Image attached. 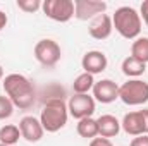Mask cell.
Listing matches in <instances>:
<instances>
[{"label":"cell","mask_w":148,"mask_h":146,"mask_svg":"<svg viewBox=\"0 0 148 146\" xmlns=\"http://www.w3.org/2000/svg\"><path fill=\"white\" fill-rule=\"evenodd\" d=\"M76 131L81 138H86V139H93L98 136V124H97V119L93 117H86V119H81L76 126Z\"/></svg>","instance_id":"15"},{"label":"cell","mask_w":148,"mask_h":146,"mask_svg":"<svg viewBox=\"0 0 148 146\" xmlns=\"http://www.w3.org/2000/svg\"><path fill=\"white\" fill-rule=\"evenodd\" d=\"M93 98L100 103H112L119 98V86L112 79H102L93 86Z\"/></svg>","instance_id":"10"},{"label":"cell","mask_w":148,"mask_h":146,"mask_svg":"<svg viewBox=\"0 0 148 146\" xmlns=\"http://www.w3.org/2000/svg\"><path fill=\"white\" fill-rule=\"evenodd\" d=\"M114 24H112V17L107 14H100L95 19H91L90 26H88V33L90 36L95 40H107L112 35Z\"/></svg>","instance_id":"13"},{"label":"cell","mask_w":148,"mask_h":146,"mask_svg":"<svg viewBox=\"0 0 148 146\" xmlns=\"http://www.w3.org/2000/svg\"><path fill=\"white\" fill-rule=\"evenodd\" d=\"M69 110L62 98H52L45 103L40 113V122L47 132H57L67 124Z\"/></svg>","instance_id":"2"},{"label":"cell","mask_w":148,"mask_h":146,"mask_svg":"<svg viewBox=\"0 0 148 146\" xmlns=\"http://www.w3.org/2000/svg\"><path fill=\"white\" fill-rule=\"evenodd\" d=\"M121 69H122V74L127 76V77H140L147 71V64H143V62H140V60H136V59H133L129 55V57H126L122 60Z\"/></svg>","instance_id":"16"},{"label":"cell","mask_w":148,"mask_h":146,"mask_svg":"<svg viewBox=\"0 0 148 146\" xmlns=\"http://www.w3.org/2000/svg\"><path fill=\"white\" fill-rule=\"evenodd\" d=\"M107 3L102 0H76L74 2V17L79 21L95 19L100 14H105Z\"/></svg>","instance_id":"8"},{"label":"cell","mask_w":148,"mask_h":146,"mask_svg":"<svg viewBox=\"0 0 148 146\" xmlns=\"http://www.w3.org/2000/svg\"><path fill=\"white\" fill-rule=\"evenodd\" d=\"M17 7L24 12H36L38 9H41V2L40 0H17Z\"/></svg>","instance_id":"21"},{"label":"cell","mask_w":148,"mask_h":146,"mask_svg":"<svg viewBox=\"0 0 148 146\" xmlns=\"http://www.w3.org/2000/svg\"><path fill=\"white\" fill-rule=\"evenodd\" d=\"M141 113H143V119H145V124H147V131H148V108L141 110Z\"/></svg>","instance_id":"26"},{"label":"cell","mask_w":148,"mask_h":146,"mask_svg":"<svg viewBox=\"0 0 148 146\" xmlns=\"http://www.w3.org/2000/svg\"><path fill=\"white\" fill-rule=\"evenodd\" d=\"M141 14H140V17H143V21H145V24H147L148 28V0H145L143 3H141Z\"/></svg>","instance_id":"24"},{"label":"cell","mask_w":148,"mask_h":146,"mask_svg":"<svg viewBox=\"0 0 148 146\" xmlns=\"http://www.w3.org/2000/svg\"><path fill=\"white\" fill-rule=\"evenodd\" d=\"M109 65V60L105 57L103 52H98V50H91V52H86L83 55V60H81V67L84 69V72L91 74H100L103 72Z\"/></svg>","instance_id":"11"},{"label":"cell","mask_w":148,"mask_h":146,"mask_svg":"<svg viewBox=\"0 0 148 146\" xmlns=\"http://www.w3.org/2000/svg\"><path fill=\"white\" fill-rule=\"evenodd\" d=\"M3 79V69H2V65H0V81Z\"/></svg>","instance_id":"27"},{"label":"cell","mask_w":148,"mask_h":146,"mask_svg":"<svg viewBox=\"0 0 148 146\" xmlns=\"http://www.w3.org/2000/svg\"><path fill=\"white\" fill-rule=\"evenodd\" d=\"M95 79H93V76L88 72H83L79 74L76 79H74L73 83V91L74 95H88V91H91L93 89V86H95Z\"/></svg>","instance_id":"17"},{"label":"cell","mask_w":148,"mask_h":146,"mask_svg":"<svg viewBox=\"0 0 148 146\" xmlns=\"http://www.w3.org/2000/svg\"><path fill=\"white\" fill-rule=\"evenodd\" d=\"M19 131H21V138H24L28 143H38L43 138V132H45L40 119L33 117V115H26V117L21 119Z\"/></svg>","instance_id":"9"},{"label":"cell","mask_w":148,"mask_h":146,"mask_svg":"<svg viewBox=\"0 0 148 146\" xmlns=\"http://www.w3.org/2000/svg\"><path fill=\"white\" fill-rule=\"evenodd\" d=\"M129 146H148V134H143V136H136Z\"/></svg>","instance_id":"23"},{"label":"cell","mask_w":148,"mask_h":146,"mask_svg":"<svg viewBox=\"0 0 148 146\" xmlns=\"http://www.w3.org/2000/svg\"><path fill=\"white\" fill-rule=\"evenodd\" d=\"M60 55H62V50L55 40L45 38L35 45V59L43 67H53L60 60Z\"/></svg>","instance_id":"5"},{"label":"cell","mask_w":148,"mask_h":146,"mask_svg":"<svg viewBox=\"0 0 148 146\" xmlns=\"http://www.w3.org/2000/svg\"><path fill=\"white\" fill-rule=\"evenodd\" d=\"M119 98L129 107H138L148 102V83L141 79H129L119 86Z\"/></svg>","instance_id":"4"},{"label":"cell","mask_w":148,"mask_h":146,"mask_svg":"<svg viewBox=\"0 0 148 146\" xmlns=\"http://www.w3.org/2000/svg\"><path fill=\"white\" fill-rule=\"evenodd\" d=\"M7 21H9V19H7V14L0 10V31H2V29L7 26Z\"/></svg>","instance_id":"25"},{"label":"cell","mask_w":148,"mask_h":146,"mask_svg":"<svg viewBox=\"0 0 148 146\" xmlns=\"http://www.w3.org/2000/svg\"><path fill=\"white\" fill-rule=\"evenodd\" d=\"M98 124V134L102 138H115L121 131V122L114 117V115H102L97 119Z\"/></svg>","instance_id":"14"},{"label":"cell","mask_w":148,"mask_h":146,"mask_svg":"<svg viewBox=\"0 0 148 146\" xmlns=\"http://www.w3.org/2000/svg\"><path fill=\"white\" fill-rule=\"evenodd\" d=\"M90 146H112L110 139H107V138H93L91 141H90Z\"/></svg>","instance_id":"22"},{"label":"cell","mask_w":148,"mask_h":146,"mask_svg":"<svg viewBox=\"0 0 148 146\" xmlns=\"http://www.w3.org/2000/svg\"><path fill=\"white\" fill-rule=\"evenodd\" d=\"M0 146H7V145H2V143H0Z\"/></svg>","instance_id":"28"},{"label":"cell","mask_w":148,"mask_h":146,"mask_svg":"<svg viewBox=\"0 0 148 146\" xmlns=\"http://www.w3.org/2000/svg\"><path fill=\"white\" fill-rule=\"evenodd\" d=\"M95 98L90 95H73L69 103H67V110L69 115L81 120L86 117H91L95 113Z\"/></svg>","instance_id":"7"},{"label":"cell","mask_w":148,"mask_h":146,"mask_svg":"<svg viewBox=\"0 0 148 146\" xmlns=\"http://www.w3.org/2000/svg\"><path fill=\"white\" fill-rule=\"evenodd\" d=\"M19 138H21V131H19L17 126L9 124V126L0 127V143H2V145L14 146L19 141Z\"/></svg>","instance_id":"19"},{"label":"cell","mask_w":148,"mask_h":146,"mask_svg":"<svg viewBox=\"0 0 148 146\" xmlns=\"http://www.w3.org/2000/svg\"><path fill=\"white\" fill-rule=\"evenodd\" d=\"M12 113H14V103L9 100V96H0V120L12 117Z\"/></svg>","instance_id":"20"},{"label":"cell","mask_w":148,"mask_h":146,"mask_svg":"<svg viewBox=\"0 0 148 146\" xmlns=\"http://www.w3.org/2000/svg\"><path fill=\"white\" fill-rule=\"evenodd\" d=\"M3 91L9 96V100L14 103V107L21 110H28L35 105L36 91L33 83L23 76V74H9L3 79Z\"/></svg>","instance_id":"1"},{"label":"cell","mask_w":148,"mask_h":146,"mask_svg":"<svg viewBox=\"0 0 148 146\" xmlns=\"http://www.w3.org/2000/svg\"><path fill=\"white\" fill-rule=\"evenodd\" d=\"M131 57L147 64L148 62V38L147 36H140L136 38L131 45Z\"/></svg>","instance_id":"18"},{"label":"cell","mask_w":148,"mask_h":146,"mask_svg":"<svg viewBox=\"0 0 148 146\" xmlns=\"http://www.w3.org/2000/svg\"><path fill=\"white\" fill-rule=\"evenodd\" d=\"M41 9L47 17L57 23H67L74 17V2L73 0H45Z\"/></svg>","instance_id":"6"},{"label":"cell","mask_w":148,"mask_h":146,"mask_svg":"<svg viewBox=\"0 0 148 146\" xmlns=\"http://www.w3.org/2000/svg\"><path fill=\"white\" fill-rule=\"evenodd\" d=\"M112 24L115 28V31L126 40H134L140 38L141 33V17L136 12V9L133 7H119L114 16H112Z\"/></svg>","instance_id":"3"},{"label":"cell","mask_w":148,"mask_h":146,"mask_svg":"<svg viewBox=\"0 0 148 146\" xmlns=\"http://www.w3.org/2000/svg\"><path fill=\"white\" fill-rule=\"evenodd\" d=\"M121 127L129 136H143V134H148L147 124H145L141 110L140 112H129V113H126L124 119H122V122H121Z\"/></svg>","instance_id":"12"}]
</instances>
